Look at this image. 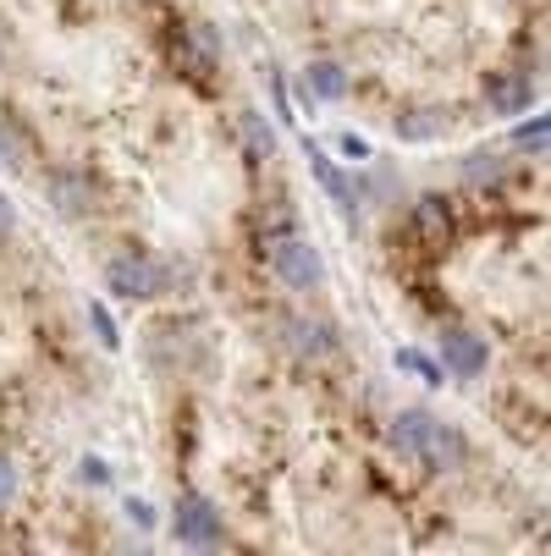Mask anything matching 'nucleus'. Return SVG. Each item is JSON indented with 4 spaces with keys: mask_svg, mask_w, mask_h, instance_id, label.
Returning <instances> with one entry per match:
<instances>
[{
    "mask_svg": "<svg viewBox=\"0 0 551 556\" xmlns=\"http://www.w3.org/2000/svg\"><path fill=\"white\" fill-rule=\"evenodd\" d=\"M172 529H177V540L193 545V551H215V545H221V513H215L204 496H183L177 513H172Z\"/></svg>",
    "mask_w": 551,
    "mask_h": 556,
    "instance_id": "f03ea898",
    "label": "nucleus"
},
{
    "mask_svg": "<svg viewBox=\"0 0 551 556\" xmlns=\"http://www.w3.org/2000/svg\"><path fill=\"white\" fill-rule=\"evenodd\" d=\"M425 457H430V463H441V468H452V463L463 457L458 430H441V425H436V430H430V441H425Z\"/></svg>",
    "mask_w": 551,
    "mask_h": 556,
    "instance_id": "9d476101",
    "label": "nucleus"
},
{
    "mask_svg": "<svg viewBox=\"0 0 551 556\" xmlns=\"http://www.w3.org/2000/svg\"><path fill=\"white\" fill-rule=\"evenodd\" d=\"M0 161H7V166H23L17 149H12V132H0Z\"/></svg>",
    "mask_w": 551,
    "mask_h": 556,
    "instance_id": "412c9836",
    "label": "nucleus"
},
{
    "mask_svg": "<svg viewBox=\"0 0 551 556\" xmlns=\"http://www.w3.org/2000/svg\"><path fill=\"white\" fill-rule=\"evenodd\" d=\"M309 161H314V172H321V182H326V193H331V199L342 204V215H353V210H359V199H353V188H348V177H342V172H337V166L326 161V154H309Z\"/></svg>",
    "mask_w": 551,
    "mask_h": 556,
    "instance_id": "6e6552de",
    "label": "nucleus"
},
{
    "mask_svg": "<svg viewBox=\"0 0 551 556\" xmlns=\"http://www.w3.org/2000/svg\"><path fill=\"white\" fill-rule=\"evenodd\" d=\"M271 270H276L287 287H298V292H309V287L326 281V260L314 254L309 243H298V237H276V243H271Z\"/></svg>",
    "mask_w": 551,
    "mask_h": 556,
    "instance_id": "f257e3e1",
    "label": "nucleus"
},
{
    "mask_svg": "<svg viewBox=\"0 0 551 556\" xmlns=\"http://www.w3.org/2000/svg\"><path fill=\"white\" fill-rule=\"evenodd\" d=\"M414 226H419L425 237H441V231L452 226V210H447L441 199H419V210H414Z\"/></svg>",
    "mask_w": 551,
    "mask_h": 556,
    "instance_id": "9b49d317",
    "label": "nucleus"
},
{
    "mask_svg": "<svg viewBox=\"0 0 551 556\" xmlns=\"http://www.w3.org/2000/svg\"><path fill=\"white\" fill-rule=\"evenodd\" d=\"M89 326H95V337H100V348H105V353H116V348H122V337H116V326H111V314H105L100 303L89 308Z\"/></svg>",
    "mask_w": 551,
    "mask_h": 556,
    "instance_id": "4468645a",
    "label": "nucleus"
},
{
    "mask_svg": "<svg viewBox=\"0 0 551 556\" xmlns=\"http://www.w3.org/2000/svg\"><path fill=\"white\" fill-rule=\"evenodd\" d=\"M243 127H249V138H254V149H265V154H271V149H276V138H271V127H265V122H260V116H249V122H243Z\"/></svg>",
    "mask_w": 551,
    "mask_h": 556,
    "instance_id": "f3484780",
    "label": "nucleus"
},
{
    "mask_svg": "<svg viewBox=\"0 0 551 556\" xmlns=\"http://www.w3.org/2000/svg\"><path fill=\"white\" fill-rule=\"evenodd\" d=\"M127 518H133L138 529H149V523H154V507H149V502H127Z\"/></svg>",
    "mask_w": 551,
    "mask_h": 556,
    "instance_id": "6ab92c4d",
    "label": "nucleus"
},
{
    "mask_svg": "<svg viewBox=\"0 0 551 556\" xmlns=\"http://www.w3.org/2000/svg\"><path fill=\"white\" fill-rule=\"evenodd\" d=\"M398 364H403V369H414V375H419L425 386H436V380H441V369H430V364H425L419 353H398Z\"/></svg>",
    "mask_w": 551,
    "mask_h": 556,
    "instance_id": "dca6fc26",
    "label": "nucleus"
},
{
    "mask_svg": "<svg viewBox=\"0 0 551 556\" xmlns=\"http://www.w3.org/2000/svg\"><path fill=\"white\" fill-rule=\"evenodd\" d=\"M546 138H551V116H529V122L513 132V149H535V154H540Z\"/></svg>",
    "mask_w": 551,
    "mask_h": 556,
    "instance_id": "ddd939ff",
    "label": "nucleus"
},
{
    "mask_svg": "<svg viewBox=\"0 0 551 556\" xmlns=\"http://www.w3.org/2000/svg\"><path fill=\"white\" fill-rule=\"evenodd\" d=\"M342 154H348V161H364V154H370V143H364V138H353V132H348V138H342Z\"/></svg>",
    "mask_w": 551,
    "mask_h": 556,
    "instance_id": "aec40b11",
    "label": "nucleus"
},
{
    "mask_svg": "<svg viewBox=\"0 0 551 556\" xmlns=\"http://www.w3.org/2000/svg\"><path fill=\"white\" fill-rule=\"evenodd\" d=\"M12 496H17V463L0 452V502H12Z\"/></svg>",
    "mask_w": 551,
    "mask_h": 556,
    "instance_id": "2eb2a0df",
    "label": "nucleus"
},
{
    "mask_svg": "<svg viewBox=\"0 0 551 556\" xmlns=\"http://www.w3.org/2000/svg\"><path fill=\"white\" fill-rule=\"evenodd\" d=\"M287 337H292V348H298V353H331V348H337V337H331L326 326H303V320H292V326H287Z\"/></svg>",
    "mask_w": 551,
    "mask_h": 556,
    "instance_id": "1a4fd4ad",
    "label": "nucleus"
},
{
    "mask_svg": "<svg viewBox=\"0 0 551 556\" xmlns=\"http://www.w3.org/2000/svg\"><path fill=\"white\" fill-rule=\"evenodd\" d=\"M84 480H89V485H105V480H111V468H105L100 457H84Z\"/></svg>",
    "mask_w": 551,
    "mask_h": 556,
    "instance_id": "a211bd4d",
    "label": "nucleus"
},
{
    "mask_svg": "<svg viewBox=\"0 0 551 556\" xmlns=\"http://www.w3.org/2000/svg\"><path fill=\"white\" fill-rule=\"evenodd\" d=\"M430 430H436V419L425 408H409V414H398V425H391V446L398 452H425Z\"/></svg>",
    "mask_w": 551,
    "mask_h": 556,
    "instance_id": "0eeeda50",
    "label": "nucleus"
},
{
    "mask_svg": "<svg viewBox=\"0 0 551 556\" xmlns=\"http://www.w3.org/2000/svg\"><path fill=\"white\" fill-rule=\"evenodd\" d=\"M7 231H12V204L0 199V237H7Z\"/></svg>",
    "mask_w": 551,
    "mask_h": 556,
    "instance_id": "4be33fe9",
    "label": "nucleus"
},
{
    "mask_svg": "<svg viewBox=\"0 0 551 556\" xmlns=\"http://www.w3.org/2000/svg\"><path fill=\"white\" fill-rule=\"evenodd\" d=\"M441 358H447V369L458 375V380H475V375H486V337H475L468 326H447L441 331Z\"/></svg>",
    "mask_w": 551,
    "mask_h": 556,
    "instance_id": "7ed1b4c3",
    "label": "nucleus"
},
{
    "mask_svg": "<svg viewBox=\"0 0 551 556\" xmlns=\"http://www.w3.org/2000/svg\"><path fill=\"white\" fill-rule=\"evenodd\" d=\"M303 94L337 105V100L348 94V72H342L337 61H309V66H303Z\"/></svg>",
    "mask_w": 551,
    "mask_h": 556,
    "instance_id": "39448f33",
    "label": "nucleus"
},
{
    "mask_svg": "<svg viewBox=\"0 0 551 556\" xmlns=\"http://www.w3.org/2000/svg\"><path fill=\"white\" fill-rule=\"evenodd\" d=\"M441 127H447V116L430 111V105L398 111V138H403V143H430V138H441Z\"/></svg>",
    "mask_w": 551,
    "mask_h": 556,
    "instance_id": "423d86ee",
    "label": "nucleus"
},
{
    "mask_svg": "<svg viewBox=\"0 0 551 556\" xmlns=\"http://www.w3.org/2000/svg\"><path fill=\"white\" fill-rule=\"evenodd\" d=\"M161 287H166V276L154 265H143V260H116L111 265V292H122V298H154Z\"/></svg>",
    "mask_w": 551,
    "mask_h": 556,
    "instance_id": "20e7f679",
    "label": "nucleus"
},
{
    "mask_svg": "<svg viewBox=\"0 0 551 556\" xmlns=\"http://www.w3.org/2000/svg\"><path fill=\"white\" fill-rule=\"evenodd\" d=\"M491 105L497 111H529V77H508V84H497Z\"/></svg>",
    "mask_w": 551,
    "mask_h": 556,
    "instance_id": "f8f14e48",
    "label": "nucleus"
}]
</instances>
